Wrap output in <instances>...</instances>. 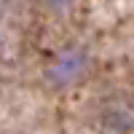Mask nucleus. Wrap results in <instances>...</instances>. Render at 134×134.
I'll list each match as a JSON object with an SVG mask.
<instances>
[{"instance_id":"nucleus-2","label":"nucleus","mask_w":134,"mask_h":134,"mask_svg":"<svg viewBox=\"0 0 134 134\" xmlns=\"http://www.w3.org/2000/svg\"><path fill=\"white\" fill-rule=\"evenodd\" d=\"M46 3H48V5H54V8H62V5L70 3V0H46Z\"/></svg>"},{"instance_id":"nucleus-1","label":"nucleus","mask_w":134,"mask_h":134,"mask_svg":"<svg viewBox=\"0 0 134 134\" xmlns=\"http://www.w3.org/2000/svg\"><path fill=\"white\" fill-rule=\"evenodd\" d=\"M83 67H86V59L81 54H70V57H62L54 64L48 75H51L54 83H67V81H75V78L83 72Z\"/></svg>"}]
</instances>
